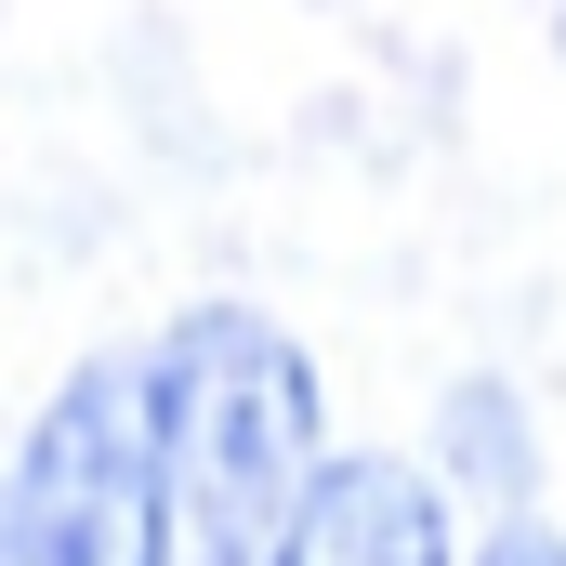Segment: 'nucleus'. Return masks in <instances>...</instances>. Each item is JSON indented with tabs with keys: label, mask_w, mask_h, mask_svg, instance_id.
I'll return each mask as SVG.
<instances>
[{
	"label": "nucleus",
	"mask_w": 566,
	"mask_h": 566,
	"mask_svg": "<svg viewBox=\"0 0 566 566\" xmlns=\"http://www.w3.org/2000/svg\"><path fill=\"white\" fill-rule=\"evenodd\" d=\"M474 566H566V541H554V527H501Z\"/></svg>",
	"instance_id": "4"
},
{
	"label": "nucleus",
	"mask_w": 566,
	"mask_h": 566,
	"mask_svg": "<svg viewBox=\"0 0 566 566\" xmlns=\"http://www.w3.org/2000/svg\"><path fill=\"white\" fill-rule=\"evenodd\" d=\"M277 566H461V554H448V501L409 461H316Z\"/></svg>",
	"instance_id": "3"
},
{
	"label": "nucleus",
	"mask_w": 566,
	"mask_h": 566,
	"mask_svg": "<svg viewBox=\"0 0 566 566\" xmlns=\"http://www.w3.org/2000/svg\"><path fill=\"white\" fill-rule=\"evenodd\" d=\"M158 554V396L145 356H93L0 488V566H145Z\"/></svg>",
	"instance_id": "2"
},
{
	"label": "nucleus",
	"mask_w": 566,
	"mask_h": 566,
	"mask_svg": "<svg viewBox=\"0 0 566 566\" xmlns=\"http://www.w3.org/2000/svg\"><path fill=\"white\" fill-rule=\"evenodd\" d=\"M158 396V554L145 566H277L290 501L316 474V369L277 316L185 303L145 356Z\"/></svg>",
	"instance_id": "1"
}]
</instances>
